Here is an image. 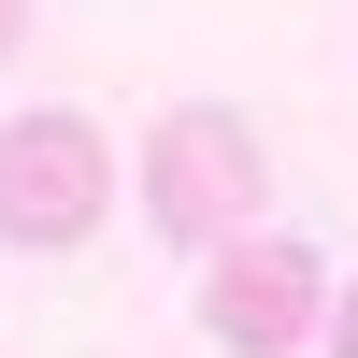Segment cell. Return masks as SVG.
Masks as SVG:
<instances>
[{"mask_svg": "<svg viewBox=\"0 0 358 358\" xmlns=\"http://www.w3.org/2000/svg\"><path fill=\"white\" fill-rule=\"evenodd\" d=\"M258 201H273L258 115H229V101H172L158 129H143V215H158L172 244H229V229H258Z\"/></svg>", "mask_w": 358, "mask_h": 358, "instance_id": "1", "label": "cell"}, {"mask_svg": "<svg viewBox=\"0 0 358 358\" xmlns=\"http://www.w3.org/2000/svg\"><path fill=\"white\" fill-rule=\"evenodd\" d=\"M101 215H115V143L86 129V115H15V129H0V244L72 258Z\"/></svg>", "mask_w": 358, "mask_h": 358, "instance_id": "2", "label": "cell"}, {"mask_svg": "<svg viewBox=\"0 0 358 358\" xmlns=\"http://www.w3.org/2000/svg\"><path fill=\"white\" fill-rule=\"evenodd\" d=\"M330 315V273H315V244H287V229H229L215 273H201V330L229 358H287Z\"/></svg>", "mask_w": 358, "mask_h": 358, "instance_id": "3", "label": "cell"}, {"mask_svg": "<svg viewBox=\"0 0 358 358\" xmlns=\"http://www.w3.org/2000/svg\"><path fill=\"white\" fill-rule=\"evenodd\" d=\"M330 358H358V287H344V301H330Z\"/></svg>", "mask_w": 358, "mask_h": 358, "instance_id": "4", "label": "cell"}, {"mask_svg": "<svg viewBox=\"0 0 358 358\" xmlns=\"http://www.w3.org/2000/svg\"><path fill=\"white\" fill-rule=\"evenodd\" d=\"M15 43H29V0H0V57H15Z\"/></svg>", "mask_w": 358, "mask_h": 358, "instance_id": "5", "label": "cell"}]
</instances>
